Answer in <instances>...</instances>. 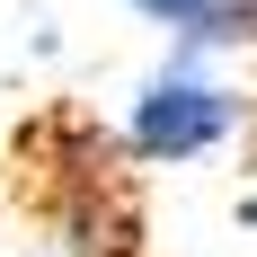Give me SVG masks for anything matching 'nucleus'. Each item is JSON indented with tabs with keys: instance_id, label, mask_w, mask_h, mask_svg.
Wrapping results in <instances>:
<instances>
[{
	"instance_id": "obj_1",
	"label": "nucleus",
	"mask_w": 257,
	"mask_h": 257,
	"mask_svg": "<svg viewBox=\"0 0 257 257\" xmlns=\"http://www.w3.org/2000/svg\"><path fill=\"white\" fill-rule=\"evenodd\" d=\"M239 133V89H222V80L204 71V53H169L142 89H133V115H124V142L133 160H204L222 151Z\"/></svg>"
},
{
	"instance_id": "obj_2",
	"label": "nucleus",
	"mask_w": 257,
	"mask_h": 257,
	"mask_svg": "<svg viewBox=\"0 0 257 257\" xmlns=\"http://www.w3.org/2000/svg\"><path fill=\"white\" fill-rule=\"evenodd\" d=\"M133 18H151L169 36V53H239L257 45V0H124Z\"/></svg>"
}]
</instances>
